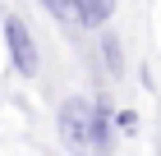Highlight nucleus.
I'll list each match as a JSON object with an SVG mask.
<instances>
[{"mask_svg": "<svg viewBox=\"0 0 161 156\" xmlns=\"http://www.w3.org/2000/svg\"><path fill=\"white\" fill-rule=\"evenodd\" d=\"M60 138L74 156H111L115 152V115L101 101H87V96H69L60 106Z\"/></svg>", "mask_w": 161, "mask_h": 156, "instance_id": "f257e3e1", "label": "nucleus"}, {"mask_svg": "<svg viewBox=\"0 0 161 156\" xmlns=\"http://www.w3.org/2000/svg\"><path fill=\"white\" fill-rule=\"evenodd\" d=\"M5 46H9V64L23 78H37V69H42V55H37V41H32V32H28V23L23 19H5Z\"/></svg>", "mask_w": 161, "mask_h": 156, "instance_id": "f03ea898", "label": "nucleus"}, {"mask_svg": "<svg viewBox=\"0 0 161 156\" xmlns=\"http://www.w3.org/2000/svg\"><path fill=\"white\" fill-rule=\"evenodd\" d=\"M42 9H46L60 28H69V32H83V28H87V19H83V0H42Z\"/></svg>", "mask_w": 161, "mask_h": 156, "instance_id": "7ed1b4c3", "label": "nucleus"}, {"mask_svg": "<svg viewBox=\"0 0 161 156\" xmlns=\"http://www.w3.org/2000/svg\"><path fill=\"white\" fill-rule=\"evenodd\" d=\"M111 14H115V0H83V19H87V28H101Z\"/></svg>", "mask_w": 161, "mask_h": 156, "instance_id": "20e7f679", "label": "nucleus"}, {"mask_svg": "<svg viewBox=\"0 0 161 156\" xmlns=\"http://www.w3.org/2000/svg\"><path fill=\"white\" fill-rule=\"evenodd\" d=\"M101 55H106V69L111 73H124V51L115 41V32H101Z\"/></svg>", "mask_w": 161, "mask_h": 156, "instance_id": "39448f33", "label": "nucleus"}, {"mask_svg": "<svg viewBox=\"0 0 161 156\" xmlns=\"http://www.w3.org/2000/svg\"><path fill=\"white\" fill-rule=\"evenodd\" d=\"M115 129L120 133H138V115L134 110H120V115H115Z\"/></svg>", "mask_w": 161, "mask_h": 156, "instance_id": "423d86ee", "label": "nucleus"}]
</instances>
